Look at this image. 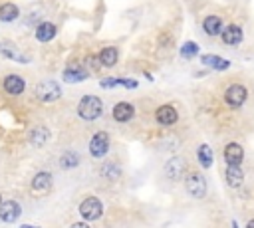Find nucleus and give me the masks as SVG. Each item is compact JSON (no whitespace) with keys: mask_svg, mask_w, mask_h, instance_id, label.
Masks as SVG:
<instances>
[{"mask_svg":"<svg viewBox=\"0 0 254 228\" xmlns=\"http://www.w3.org/2000/svg\"><path fill=\"white\" fill-rule=\"evenodd\" d=\"M79 165V155L75 153V151H65L64 155H62V159H60V167L62 169H75Z\"/></svg>","mask_w":254,"mask_h":228,"instance_id":"25","label":"nucleus"},{"mask_svg":"<svg viewBox=\"0 0 254 228\" xmlns=\"http://www.w3.org/2000/svg\"><path fill=\"white\" fill-rule=\"evenodd\" d=\"M87 77H89V73H87L85 69L77 67V65L67 67V69L64 71V81H65V83H77V81H83V79H87Z\"/></svg>","mask_w":254,"mask_h":228,"instance_id":"21","label":"nucleus"},{"mask_svg":"<svg viewBox=\"0 0 254 228\" xmlns=\"http://www.w3.org/2000/svg\"><path fill=\"white\" fill-rule=\"evenodd\" d=\"M56 32H58L56 24H52V22H42V24H38V28H36V38H38V42L46 44V42H50V40L56 36Z\"/></svg>","mask_w":254,"mask_h":228,"instance_id":"16","label":"nucleus"},{"mask_svg":"<svg viewBox=\"0 0 254 228\" xmlns=\"http://www.w3.org/2000/svg\"><path fill=\"white\" fill-rule=\"evenodd\" d=\"M107 151H109V135L105 131L95 133L89 141V155L95 159H101L107 155Z\"/></svg>","mask_w":254,"mask_h":228,"instance_id":"6","label":"nucleus"},{"mask_svg":"<svg viewBox=\"0 0 254 228\" xmlns=\"http://www.w3.org/2000/svg\"><path fill=\"white\" fill-rule=\"evenodd\" d=\"M202 30H204V34H208V36H218V34H222V20H220V16H214V14H210V16H206L204 20H202Z\"/></svg>","mask_w":254,"mask_h":228,"instance_id":"15","label":"nucleus"},{"mask_svg":"<svg viewBox=\"0 0 254 228\" xmlns=\"http://www.w3.org/2000/svg\"><path fill=\"white\" fill-rule=\"evenodd\" d=\"M18 14H20V10H18V6L12 4V2H6V4L0 6V20H2V22H12V20L18 18Z\"/></svg>","mask_w":254,"mask_h":228,"instance_id":"24","label":"nucleus"},{"mask_svg":"<svg viewBox=\"0 0 254 228\" xmlns=\"http://www.w3.org/2000/svg\"><path fill=\"white\" fill-rule=\"evenodd\" d=\"M119 85H125L127 89H135L139 83H137V79H125V77H119Z\"/></svg>","mask_w":254,"mask_h":228,"instance_id":"29","label":"nucleus"},{"mask_svg":"<svg viewBox=\"0 0 254 228\" xmlns=\"http://www.w3.org/2000/svg\"><path fill=\"white\" fill-rule=\"evenodd\" d=\"M20 214H22V208H20V204L16 200H4L0 204V220L2 222L12 224V222H16L20 218Z\"/></svg>","mask_w":254,"mask_h":228,"instance_id":"8","label":"nucleus"},{"mask_svg":"<svg viewBox=\"0 0 254 228\" xmlns=\"http://www.w3.org/2000/svg\"><path fill=\"white\" fill-rule=\"evenodd\" d=\"M32 192L36 196H42L46 192L52 190V174L50 172H38L34 178H32V184H30Z\"/></svg>","mask_w":254,"mask_h":228,"instance_id":"10","label":"nucleus"},{"mask_svg":"<svg viewBox=\"0 0 254 228\" xmlns=\"http://www.w3.org/2000/svg\"><path fill=\"white\" fill-rule=\"evenodd\" d=\"M79 214L83 220H97L103 214V204L97 196H87L79 204Z\"/></svg>","mask_w":254,"mask_h":228,"instance_id":"3","label":"nucleus"},{"mask_svg":"<svg viewBox=\"0 0 254 228\" xmlns=\"http://www.w3.org/2000/svg\"><path fill=\"white\" fill-rule=\"evenodd\" d=\"M196 54H198V46H196L194 42H185V44H183L181 56H183L185 59H190V57H194Z\"/></svg>","mask_w":254,"mask_h":228,"instance_id":"27","label":"nucleus"},{"mask_svg":"<svg viewBox=\"0 0 254 228\" xmlns=\"http://www.w3.org/2000/svg\"><path fill=\"white\" fill-rule=\"evenodd\" d=\"M246 97H248V89L244 85H240V83H232L224 91V103L228 107H232V109H238L246 101Z\"/></svg>","mask_w":254,"mask_h":228,"instance_id":"4","label":"nucleus"},{"mask_svg":"<svg viewBox=\"0 0 254 228\" xmlns=\"http://www.w3.org/2000/svg\"><path fill=\"white\" fill-rule=\"evenodd\" d=\"M246 228H254V218H252V220H250V222L246 224Z\"/></svg>","mask_w":254,"mask_h":228,"instance_id":"33","label":"nucleus"},{"mask_svg":"<svg viewBox=\"0 0 254 228\" xmlns=\"http://www.w3.org/2000/svg\"><path fill=\"white\" fill-rule=\"evenodd\" d=\"M36 97L42 99V101H56V99L62 97V89L56 81L46 79V81H40L36 85Z\"/></svg>","mask_w":254,"mask_h":228,"instance_id":"5","label":"nucleus"},{"mask_svg":"<svg viewBox=\"0 0 254 228\" xmlns=\"http://www.w3.org/2000/svg\"><path fill=\"white\" fill-rule=\"evenodd\" d=\"M69 228H89L87 224H83V222H75V224H71Z\"/></svg>","mask_w":254,"mask_h":228,"instance_id":"31","label":"nucleus"},{"mask_svg":"<svg viewBox=\"0 0 254 228\" xmlns=\"http://www.w3.org/2000/svg\"><path fill=\"white\" fill-rule=\"evenodd\" d=\"M135 115V107L127 101H119L115 107H113V119L117 123H127L131 121V117Z\"/></svg>","mask_w":254,"mask_h":228,"instance_id":"14","label":"nucleus"},{"mask_svg":"<svg viewBox=\"0 0 254 228\" xmlns=\"http://www.w3.org/2000/svg\"><path fill=\"white\" fill-rule=\"evenodd\" d=\"M0 54L4 56V57H8V59H14V61H20V63H28L30 61V57L28 56H24V54H20L14 46H10V44H0Z\"/></svg>","mask_w":254,"mask_h":228,"instance_id":"19","label":"nucleus"},{"mask_svg":"<svg viewBox=\"0 0 254 228\" xmlns=\"http://www.w3.org/2000/svg\"><path fill=\"white\" fill-rule=\"evenodd\" d=\"M103 113V103L97 95H83L79 99V105H77V115L85 121H93L97 117H101Z\"/></svg>","mask_w":254,"mask_h":228,"instance_id":"1","label":"nucleus"},{"mask_svg":"<svg viewBox=\"0 0 254 228\" xmlns=\"http://www.w3.org/2000/svg\"><path fill=\"white\" fill-rule=\"evenodd\" d=\"M117 57H119V52H117L115 46H107V48H103V50L99 52V61H101V65H105V67L115 65V63H117Z\"/></svg>","mask_w":254,"mask_h":228,"instance_id":"20","label":"nucleus"},{"mask_svg":"<svg viewBox=\"0 0 254 228\" xmlns=\"http://www.w3.org/2000/svg\"><path fill=\"white\" fill-rule=\"evenodd\" d=\"M0 204H2V196H0Z\"/></svg>","mask_w":254,"mask_h":228,"instance_id":"35","label":"nucleus"},{"mask_svg":"<svg viewBox=\"0 0 254 228\" xmlns=\"http://www.w3.org/2000/svg\"><path fill=\"white\" fill-rule=\"evenodd\" d=\"M222 44H226V46H238L240 42H242V28L238 26V24H228V26H224V30H222Z\"/></svg>","mask_w":254,"mask_h":228,"instance_id":"12","label":"nucleus"},{"mask_svg":"<svg viewBox=\"0 0 254 228\" xmlns=\"http://www.w3.org/2000/svg\"><path fill=\"white\" fill-rule=\"evenodd\" d=\"M222 157H224L226 167H240V163L244 161V149L238 143H228L224 147Z\"/></svg>","mask_w":254,"mask_h":228,"instance_id":"7","label":"nucleus"},{"mask_svg":"<svg viewBox=\"0 0 254 228\" xmlns=\"http://www.w3.org/2000/svg\"><path fill=\"white\" fill-rule=\"evenodd\" d=\"M224 178H226V184L232 186V188H238L244 180V172L240 167H226L224 171Z\"/></svg>","mask_w":254,"mask_h":228,"instance_id":"18","label":"nucleus"},{"mask_svg":"<svg viewBox=\"0 0 254 228\" xmlns=\"http://www.w3.org/2000/svg\"><path fill=\"white\" fill-rule=\"evenodd\" d=\"M101 176H105L107 180H117L121 176V169L117 165H113V163H105L101 167Z\"/></svg>","mask_w":254,"mask_h":228,"instance_id":"26","label":"nucleus"},{"mask_svg":"<svg viewBox=\"0 0 254 228\" xmlns=\"http://www.w3.org/2000/svg\"><path fill=\"white\" fill-rule=\"evenodd\" d=\"M185 188L192 198H202L206 194V178L198 171H190L185 178Z\"/></svg>","mask_w":254,"mask_h":228,"instance_id":"2","label":"nucleus"},{"mask_svg":"<svg viewBox=\"0 0 254 228\" xmlns=\"http://www.w3.org/2000/svg\"><path fill=\"white\" fill-rule=\"evenodd\" d=\"M48 139H50V131H48L44 125L34 127V129L30 131V135H28V141H30L34 147H42V145H46Z\"/></svg>","mask_w":254,"mask_h":228,"instance_id":"17","label":"nucleus"},{"mask_svg":"<svg viewBox=\"0 0 254 228\" xmlns=\"http://www.w3.org/2000/svg\"><path fill=\"white\" fill-rule=\"evenodd\" d=\"M85 63H89V65H91V69H97V67L101 65V61H99V56H89V57L85 59Z\"/></svg>","mask_w":254,"mask_h":228,"instance_id":"30","label":"nucleus"},{"mask_svg":"<svg viewBox=\"0 0 254 228\" xmlns=\"http://www.w3.org/2000/svg\"><path fill=\"white\" fill-rule=\"evenodd\" d=\"M200 59H202V63H204V65H210L212 69H218V71H222V69H228V67H230V61H228V59H224V57H220V56L206 54V56H202Z\"/></svg>","mask_w":254,"mask_h":228,"instance_id":"22","label":"nucleus"},{"mask_svg":"<svg viewBox=\"0 0 254 228\" xmlns=\"http://www.w3.org/2000/svg\"><path fill=\"white\" fill-rule=\"evenodd\" d=\"M2 87H4V91L6 93H10V95H20V93H24V89H26V81L20 77V75H6L4 77V81H2Z\"/></svg>","mask_w":254,"mask_h":228,"instance_id":"13","label":"nucleus"},{"mask_svg":"<svg viewBox=\"0 0 254 228\" xmlns=\"http://www.w3.org/2000/svg\"><path fill=\"white\" fill-rule=\"evenodd\" d=\"M20 228H38V226H32V224H22Z\"/></svg>","mask_w":254,"mask_h":228,"instance_id":"32","label":"nucleus"},{"mask_svg":"<svg viewBox=\"0 0 254 228\" xmlns=\"http://www.w3.org/2000/svg\"><path fill=\"white\" fill-rule=\"evenodd\" d=\"M212 149L206 145V143H202L198 149H196V159H198V163H200V167L202 169H210V165H212Z\"/></svg>","mask_w":254,"mask_h":228,"instance_id":"23","label":"nucleus"},{"mask_svg":"<svg viewBox=\"0 0 254 228\" xmlns=\"http://www.w3.org/2000/svg\"><path fill=\"white\" fill-rule=\"evenodd\" d=\"M155 119L159 125H165V127H171L179 121V113L173 105H161L157 111H155Z\"/></svg>","mask_w":254,"mask_h":228,"instance_id":"9","label":"nucleus"},{"mask_svg":"<svg viewBox=\"0 0 254 228\" xmlns=\"http://www.w3.org/2000/svg\"><path fill=\"white\" fill-rule=\"evenodd\" d=\"M232 228H238V224H236V220H232Z\"/></svg>","mask_w":254,"mask_h":228,"instance_id":"34","label":"nucleus"},{"mask_svg":"<svg viewBox=\"0 0 254 228\" xmlns=\"http://www.w3.org/2000/svg\"><path fill=\"white\" fill-rule=\"evenodd\" d=\"M183 172H185V159L181 157H173L165 163V174L169 180H179L183 178Z\"/></svg>","mask_w":254,"mask_h":228,"instance_id":"11","label":"nucleus"},{"mask_svg":"<svg viewBox=\"0 0 254 228\" xmlns=\"http://www.w3.org/2000/svg\"><path fill=\"white\" fill-rule=\"evenodd\" d=\"M99 85H101L103 89L115 87V85H119V77H105V79H101V81H99Z\"/></svg>","mask_w":254,"mask_h":228,"instance_id":"28","label":"nucleus"}]
</instances>
